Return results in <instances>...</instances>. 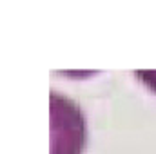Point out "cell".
<instances>
[{
	"mask_svg": "<svg viewBox=\"0 0 156 154\" xmlns=\"http://www.w3.org/2000/svg\"><path fill=\"white\" fill-rule=\"evenodd\" d=\"M136 76L140 78L149 89H153L156 93V71H138Z\"/></svg>",
	"mask_w": 156,
	"mask_h": 154,
	"instance_id": "cell-2",
	"label": "cell"
},
{
	"mask_svg": "<svg viewBox=\"0 0 156 154\" xmlns=\"http://www.w3.org/2000/svg\"><path fill=\"white\" fill-rule=\"evenodd\" d=\"M51 154H82L85 147V120L67 96L51 93Z\"/></svg>",
	"mask_w": 156,
	"mask_h": 154,
	"instance_id": "cell-1",
	"label": "cell"
}]
</instances>
